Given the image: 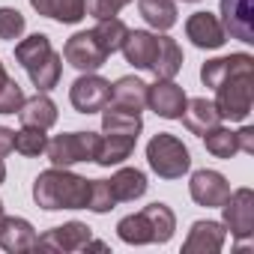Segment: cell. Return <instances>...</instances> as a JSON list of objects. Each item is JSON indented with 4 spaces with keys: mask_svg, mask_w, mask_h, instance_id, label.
<instances>
[{
    "mask_svg": "<svg viewBox=\"0 0 254 254\" xmlns=\"http://www.w3.org/2000/svg\"><path fill=\"white\" fill-rule=\"evenodd\" d=\"M33 200H36V206H42L48 212H54V209H87L90 180H84L66 168L42 171L33 183Z\"/></svg>",
    "mask_w": 254,
    "mask_h": 254,
    "instance_id": "cell-1",
    "label": "cell"
},
{
    "mask_svg": "<svg viewBox=\"0 0 254 254\" xmlns=\"http://www.w3.org/2000/svg\"><path fill=\"white\" fill-rule=\"evenodd\" d=\"M174 230H177V215L165 203H150L135 215L120 218V224H117L120 239L129 245H147V242L165 245L174 236Z\"/></svg>",
    "mask_w": 254,
    "mask_h": 254,
    "instance_id": "cell-2",
    "label": "cell"
},
{
    "mask_svg": "<svg viewBox=\"0 0 254 254\" xmlns=\"http://www.w3.org/2000/svg\"><path fill=\"white\" fill-rule=\"evenodd\" d=\"M15 60L24 66V72L30 75L33 87H39L42 93L60 84V54L51 48V39L45 33H33L27 39H21L15 45Z\"/></svg>",
    "mask_w": 254,
    "mask_h": 254,
    "instance_id": "cell-3",
    "label": "cell"
},
{
    "mask_svg": "<svg viewBox=\"0 0 254 254\" xmlns=\"http://www.w3.org/2000/svg\"><path fill=\"white\" fill-rule=\"evenodd\" d=\"M212 90H215V108L221 120H248L251 102H254V66L233 72Z\"/></svg>",
    "mask_w": 254,
    "mask_h": 254,
    "instance_id": "cell-4",
    "label": "cell"
},
{
    "mask_svg": "<svg viewBox=\"0 0 254 254\" xmlns=\"http://www.w3.org/2000/svg\"><path fill=\"white\" fill-rule=\"evenodd\" d=\"M147 162L162 180H180L191 168V156H189L186 144L168 132H159L147 144Z\"/></svg>",
    "mask_w": 254,
    "mask_h": 254,
    "instance_id": "cell-5",
    "label": "cell"
},
{
    "mask_svg": "<svg viewBox=\"0 0 254 254\" xmlns=\"http://www.w3.org/2000/svg\"><path fill=\"white\" fill-rule=\"evenodd\" d=\"M96 141H99L96 132H69V135H57L54 141H48L45 153L54 168H69L78 162H93Z\"/></svg>",
    "mask_w": 254,
    "mask_h": 254,
    "instance_id": "cell-6",
    "label": "cell"
},
{
    "mask_svg": "<svg viewBox=\"0 0 254 254\" xmlns=\"http://www.w3.org/2000/svg\"><path fill=\"white\" fill-rule=\"evenodd\" d=\"M218 209L224 212V227L230 230V236L248 239L254 233V191L251 189H239L227 194V200Z\"/></svg>",
    "mask_w": 254,
    "mask_h": 254,
    "instance_id": "cell-7",
    "label": "cell"
},
{
    "mask_svg": "<svg viewBox=\"0 0 254 254\" xmlns=\"http://www.w3.org/2000/svg\"><path fill=\"white\" fill-rule=\"evenodd\" d=\"M69 102L78 114H99L111 102V84L105 78L87 72L69 87Z\"/></svg>",
    "mask_w": 254,
    "mask_h": 254,
    "instance_id": "cell-8",
    "label": "cell"
},
{
    "mask_svg": "<svg viewBox=\"0 0 254 254\" xmlns=\"http://www.w3.org/2000/svg\"><path fill=\"white\" fill-rule=\"evenodd\" d=\"M63 57L69 66H75L78 72H96L99 66H105L108 51L99 45V39L93 36V30L75 33L66 45H63Z\"/></svg>",
    "mask_w": 254,
    "mask_h": 254,
    "instance_id": "cell-9",
    "label": "cell"
},
{
    "mask_svg": "<svg viewBox=\"0 0 254 254\" xmlns=\"http://www.w3.org/2000/svg\"><path fill=\"white\" fill-rule=\"evenodd\" d=\"M186 93L180 84H174V78H159L153 87H147V105L162 117V120H180L183 108H186Z\"/></svg>",
    "mask_w": 254,
    "mask_h": 254,
    "instance_id": "cell-10",
    "label": "cell"
},
{
    "mask_svg": "<svg viewBox=\"0 0 254 254\" xmlns=\"http://www.w3.org/2000/svg\"><path fill=\"white\" fill-rule=\"evenodd\" d=\"M90 227L84 221H66L60 227H51L48 233L36 236V248H51V251H81L90 242Z\"/></svg>",
    "mask_w": 254,
    "mask_h": 254,
    "instance_id": "cell-11",
    "label": "cell"
},
{
    "mask_svg": "<svg viewBox=\"0 0 254 254\" xmlns=\"http://www.w3.org/2000/svg\"><path fill=\"white\" fill-rule=\"evenodd\" d=\"M189 191H191V200L197 206H221L230 194V183L218 174V171H197L191 174V183H189Z\"/></svg>",
    "mask_w": 254,
    "mask_h": 254,
    "instance_id": "cell-12",
    "label": "cell"
},
{
    "mask_svg": "<svg viewBox=\"0 0 254 254\" xmlns=\"http://www.w3.org/2000/svg\"><path fill=\"white\" fill-rule=\"evenodd\" d=\"M221 15H224V33L233 39L251 45L254 42V6L251 0H221Z\"/></svg>",
    "mask_w": 254,
    "mask_h": 254,
    "instance_id": "cell-13",
    "label": "cell"
},
{
    "mask_svg": "<svg viewBox=\"0 0 254 254\" xmlns=\"http://www.w3.org/2000/svg\"><path fill=\"white\" fill-rule=\"evenodd\" d=\"M186 36L197 45V48H221L227 42V33L221 27V21L212 12H194L186 21Z\"/></svg>",
    "mask_w": 254,
    "mask_h": 254,
    "instance_id": "cell-14",
    "label": "cell"
},
{
    "mask_svg": "<svg viewBox=\"0 0 254 254\" xmlns=\"http://www.w3.org/2000/svg\"><path fill=\"white\" fill-rule=\"evenodd\" d=\"M224 224L218 221H194L189 230V239L183 242V254H218L224 245Z\"/></svg>",
    "mask_w": 254,
    "mask_h": 254,
    "instance_id": "cell-15",
    "label": "cell"
},
{
    "mask_svg": "<svg viewBox=\"0 0 254 254\" xmlns=\"http://www.w3.org/2000/svg\"><path fill=\"white\" fill-rule=\"evenodd\" d=\"M0 248L9 254H21L36 248V230L27 218H15V215H3L0 218Z\"/></svg>",
    "mask_w": 254,
    "mask_h": 254,
    "instance_id": "cell-16",
    "label": "cell"
},
{
    "mask_svg": "<svg viewBox=\"0 0 254 254\" xmlns=\"http://www.w3.org/2000/svg\"><path fill=\"white\" fill-rule=\"evenodd\" d=\"M180 120H183V126H186L191 135H200V138L209 129L221 126V114H218L215 102H209V99H191V102H186Z\"/></svg>",
    "mask_w": 254,
    "mask_h": 254,
    "instance_id": "cell-17",
    "label": "cell"
},
{
    "mask_svg": "<svg viewBox=\"0 0 254 254\" xmlns=\"http://www.w3.org/2000/svg\"><path fill=\"white\" fill-rule=\"evenodd\" d=\"M126 60H129L135 69H153V60H156V51H159V36L147 33V30H129L123 48Z\"/></svg>",
    "mask_w": 254,
    "mask_h": 254,
    "instance_id": "cell-18",
    "label": "cell"
},
{
    "mask_svg": "<svg viewBox=\"0 0 254 254\" xmlns=\"http://www.w3.org/2000/svg\"><path fill=\"white\" fill-rule=\"evenodd\" d=\"M135 141L138 138H129V135H99L96 141V153H93V162L102 165V168H111V165H120L132 156L135 150Z\"/></svg>",
    "mask_w": 254,
    "mask_h": 254,
    "instance_id": "cell-19",
    "label": "cell"
},
{
    "mask_svg": "<svg viewBox=\"0 0 254 254\" xmlns=\"http://www.w3.org/2000/svg\"><path fill=\"white\" fill-rule=\"evenodd\" d=\"M141 129H144L141 114H135V111H129V108H120V105H105V108H102V132L138 138Z\"/></svg>",
    "mask_w": 254,
    "mask_h": 254,
    "instance_id": "cell-20",
    "label": "cell"
},
{
    "mask_svg": "<svg viewBox=\"0 0 254 254\" xmlns=\"http://www.w3.org/2000/svg\"><path fill=\"white\" fill-rule=\"evenodd\" d=\"M254 66V57L251 54H230V57H215V60H206L200 66V81L206 87H218L224 78H230L233 72L239 69H248Z\"/></svg>",
    "mask_w": 254,
    "mask_h": 254,
    "instance_id": "cell-21",
    "label": "cell"
},
{
    "mask_svg": "<svg viewBox=\"0 0 254 254\" xmlns=\"http://www.w3.org/2000/svg\"><path fill=\"white\" fill-rule=\"evenodd\" d=\"M30 6L60 24H78L87 15V0H30Z\"/></svg>",
    "mask_w": 254,
    "mask_h": 254,
    "instance_id": "cell-22",
    "label": "cell"
},
{
    "mask_svg": "<svg viewBox=\"0 0 254 254\" xmlns=\"http://www.w3.org/2000/svg\"><path fill=\"white\" fill-rule=\"evenodd\" d=\"M18 117L24 126H33V129H51L57 123V105L45 96V93H36L33 99H24V105L18 108Z\"/></svg>",
    "mask_w": 254,
    "mask_h": 254,
    "instance_id": "cell-23",
    "label": "cell"
},
{
    "mask_svg": "<svg viewBox=\"0 0 254 254\" xmlns=\"http://www.w3.org/2000/svg\"><path fill=\"white\" fill-rule=\"evenodd\" d=\"M111 105H120V108H129V111L141 114L147 108V84L141 78H132V75L120 78L111 87Z\"/></svg>",
    "mask_w": 254,
    "mask_h": 254,
    "instance_id": "cell-24",
    "label": "cell"
},
{
    "mask_svg": "<svg viewBox=\"0 0 254 254\" xmlns=\"http://www.w3.org/2000/svg\"><path fill=\"white\" fill-rule=\"evenodd\" d=\"M108 183H111V191H114L117 203H120V200H138V197L147 191V177H144L138 168H123V171H117Z\"/></svg>",
    "mask_w": 254,
    "mask_h": 254,
    "instance_id": "cell-25",
    "label": "cell"
},
{
    "mask_svg": "<svg viewBox=\"0 0 254 254\" xmlns=\"http://www.w3.org/2000/svg\"><path fill=\"white\" fill-rule=\"evenodd\" d=\"M180 69H183V51H180V45L171 36H159V51H156V60H153L150 72L156 78H174Z\"/></svg>",
    "mask_w": 254,
    "mask_h": 254,
    "instance_id": "cell-26",
    "label": "cell"
},
{
    "mask_svg": "<svg viewBox=\"0 0 254 254\" xmlns=\"http://www.w3.org/2000/svg\"><path fill=\"white\" fill-rule=\"evenodd\" d=\"M138 9H141L144 21L162 33L177 24V3L174 0H138Z\"/></svg>",
    "mask_w": 254,
    "mask_h": 254,
    "instance_id": "cell-27",
    "label": "cell"
},
{
    "mask_svg": "<svg viewBox=\"0 0 254 254\" xmlns=\"http://www.w3.org/2000/svg\"><path fill=\"white\" fill-rule=\"evenodd\" d=\"M93 36L99 39V45L108 51V57L114 54V51H120L123 48V42H126V36H129V27H126L117 15L114 18H102L96 27H93Z\"/></svg>",
    "mask_w": 254,
    "mask_h": 254,
    "instance_id": "cell-28",
    "label": "cell"
},
{
    "mask_svg": "<svg viewBox=\"0 0 254 254\" xmlns=\"http://www.w3.org/2000/svg\"><path fill=\"white\" fill-rule=\"evenodd\" d=\"M203 144H206V153H212L215 159H233L239 153L236 147V132L230 129H221V126H215V129H209L203 135Z\"/></svg>",
    "mask_w": 254,
    "mask_h": 254,
    "instance_id": "cell-29",
    "label": "cell"
},
{
    "mask_svg": "<svg viewBox=\"0 0 254 254\" xmlns=\"http://www.w3.org/2000/svg\"><path fill=\"white\" fill-rule=\"evenodd\" d=\"M48 147V138H45V129H33V126H24L21 132H15V141H12V150H18L21 156H42Z\"/></svg>",
    "mask_w": 254,
    "mask_h": 254,
    "instance_id": "cell-30",
    "label": "cell"
},
{
    "mask_svg": "<svg viewBox=\"0 0 254 254\" xmlns=\"http://www.w3.org/2000/svg\"><path fill=\"white\" fill-rule=\"evenodd\" d=\"M117 206V197L111 191V183L108 180H90V200H87V209L93 212H111Z\"/></svg>",
    "mask_w": 254,
    "mask_h": 254,
    "instance_id": "cell-31",
    "label": "cell"
},
{
    "mask_svg": "<svg viewBox=\"0 0 254 254\" xmlns=\"http://www.w3.org/2000/svg\"><path fill=\"white\" fill-rule=\"evenodd\" d=\"M24 33V15L12 6H0V39H18Z\"/></svg>",
    "mask_w": 254,
    "mask_h": 254,
    "instance_id": "cell-32",
    "label": "cell"
},
{
    "mask_svg": "<svg viewBox=\"0 0 254 254\" xmlns=\"http://www.w3.org/2000/svg\"><path fill=\"white\" fill-rule=\"evenodd\" d=\"M21 105H24V93H21L18 81L9 78L3 87H0V114H15Z\"/></svg>",
    "mask_w": 254,
    "mask_h": 254,
    "instance_id": "cell-33",
    "label": "cell"
},
{
    "mask_svg": "<svg viewBox=\"0 0 254 254\" xmlns=\"http://www.w3.org/2000/svg\"><path fill=\"white\" fill-rule=\"evenodd\" d=\"M120 9H123V6L117 3V0H87V12H90L96 21H102V18H114Z\"/></svg>",
    "mask_w": 254,
    "mask_h": 254,
    "instance_id": "cell-34",
    "label": "cell"
},
{
    "mask_svg": "<svg viewBox=\"0 0 254 254\" xmlns=\"http://www.w3.org/2000/svg\"><path fill=\"white\" fill-rule=\"evenodd\" d=\"M236 147L242 150V153H254V129H239L236 132Z\"/></svg>",
    "mask_w": 254,
    "mask_h": 254,
    "instance_id": "cell-35",
    "label": "cell"
},
{
    "mask_svg": "<svg viewBox=\"0 0 254 254\" xmlns=\"http://www.w3.org/2000/svg\"><path fill=\"white\" fill-rule=\"evenodd\" d=\"M12 141H15V132L6 129V126H0V159L6 153H12Z\"/></svg>",
    "mask_w": 254,
    "mask_h": 254,
    "instance_id": "cell-36",
    "label": "cell"
},
{
    "mask_svg": "<svg viewBox=\"0 0 254 254\" xmlns=\"http://www.w3.org/2000/svg\"><path fill=\"white\" fill-rule=\"evenodd\" d=\"M9 81V75H6V69H3V63H0V87H3Z\"/></svg>",
    "mask_w": 254,
    "mask_h": 254,
    "instance_id": "cell-37",
    "label": "cell"
},
{
    "mask_svg": "<svg viewBox=\"0 0 254 254\" xmlns=\"http://www.w3.org/2000/svg\"><path fill=\"white\" fill-rule=\"evenodd\" d=\"M6 180V165H3V159H0V183Z\"/></svg>",
    "mask_w": 254,
    "mask_h": 254,
    "instance_id": "cell-38",
    "label": "cell"
},
{
    "mask_svg": "<svg viewBox=\"0 0 254 254\" xmlns=\"http://www.w3.org/2000/svg\"><path fill=\"white\" fill-rule=\"evenodd\" d=\"M117 3H120V6H126V3H132V0H117Z\"/></svg>",
    "mask_w": 254,
    "mask_h": 254,
    "instance_id": "cell-39",
    "label": "cell"
},
{
    "mask_svg": "<svg viewBox=\"0 0 254 254\" xmlns=\"http://www.w3.org/2000/svg\"><path fill=\"white\" fill-rule=\"evenodd\" d=\"M0 218H3V200H0Z\"/></svg>",
    "mask_w": 254,
    "mask_h": 254,
    "instance_id": "cell-40",
    "label": "cell"
},
{
    "mask_svg": "<svg viewBox=\"0 0 254 254\" xmlns=\"http://www.w3.org/2000/svg\"><path fill=\"white\" fill-rule=\"evenodd\" d=\"M186 3H197V0H186Z\"/></svg>",
    "mask_w": 254,
    "mask_h": 254,
    "instance_id": "cell-41",
    "label": "cell"
}]
</instances>
